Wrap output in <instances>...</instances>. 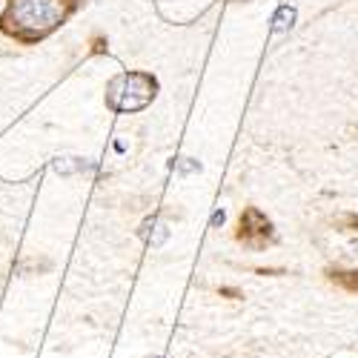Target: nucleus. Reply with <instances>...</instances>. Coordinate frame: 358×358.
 Instances as JSON below:
<instances>
[{
    "label": "nucleus",
    "mask_w": 358,
    "mask_h": 358,
    "mask_svg": "<svg viewBox=\"0 0 358 358\" xmlns=\"http://www.w3.org/2000/svg\"><path fill=\"white\" fill-rule=\"evenodd\" d=\"M78 6L80 0H6L0 32L23 46H32L61 29Z\"/></svg>",
    "instance_id": "f257e3e1"
},
{
    "label": "nucleus",
    "mask_w": 358,
    "mask_h": 358,
    "mask_svg": "<svg viewBox=\"0 0 358 358\" xmlns=\"http://www.w3.org/2000/svg\"><path fill=\"white\" fill-rule=\"evenodd\" d=\"M135 92H146V95H155V80L149 75H141V72H127L121 78H115L109 83V92H106V103L115 109V112H132V109H141L143 103L135 98Z\"/></svg>",
    "instance_id": "f03ea898"
},
{
    "label": "nucleus",
    "mask_w": 358,
    "mask_h": 358,
    "mask_svg": "<svg viewBox=\"0 0 358 358\" xmlns=\"http://www.w3.org/2000/svg\"><path fill=\"white\" fill-rule=\"evenodd\" d=\"M270 221H266L258 210H247L241 215V238L244 241H250V235H264V238H270Z\"/></svg>",
    "instance_id": "7ed1b4c3"
},
{
    "label": "nucleus",
    "mask_w": 358,
    "mask_h": 358,
    "mask_svg": "<svg viewBox=\"0 0 358 358\" xmlns=\"http://www.w3.org/2000/svg\"><path fill=\"white\" fill-rule=\"evenodd\" d=\"M347 284H350V287H352V289H358V278H350V281H347Z\"/></svg>",
    "instance_id": "20e7f679"
}]
</instances>
